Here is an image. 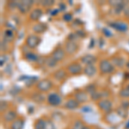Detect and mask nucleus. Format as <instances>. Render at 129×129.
Listing matches in <instances>:
<instances>
[{
    "mask_svg": "<svg viewBox=\"0 0 129 129\" xmlns=\"http://www.w3.org/2000/svg\"><path fill=\"white\" fill-rule=\"evenodd\" d=\"M66 71L71 75H79L82 72H84V67L81 64L78 63V62H74V63L68 64L66 67Z\"/></svg>",
    "mask_w": 129,
    "mask_h": 129,
    "instance_id": "obj_5",
    "label": "nucleus"
},
{
    "mask_svg": "<svg viewBox=\"0 0 129 129\" xmlns=\"http://www.w3.org/2000/svg\"><path fill=\"white\" fill-rule=\"evenodd\" d=\"M24 125V120L21 118H17L10 124V129H22Z\"/></svg>",
    "mask_w": 129,
    "mask_h": 129,
    "instance_id": "obj_22",
    "label": "nucleus"
},
{
    "mask_svg": "<svg viewBox=\"0 0 129 129\" xmlns=\"http://www.w3.org/2000/svg\"><path fill=\"white\" fill-rule=\"evenodd\" d=\"M85 91H86L88 94L91 95L92 93H94L95 91H96V86L94 84H90L89 85H87L86 88H85Z\"/></svg>",
    "mask_w": 129,
    "mask_h": 129,
    "instance_id": "obj_29",
    "label": "nucleus"
},
{
    "mask_svg": "<svg viewBox=\"0 0 129 129\" xmlns=\"http://www.w3.org/2000/svg\"><path fill=\"white\" fill-rule=\"evenodd\" d=\"M36 88L40 92H48V91L53 88V82L51 80L45 78V79H41L37 83Z\"/></svg>",
    "mask_w": 129,
    "mask_h": 129,
    "instance_id": "obj_2",
    "label": "nucleus"
},
{
    "mask_svg": "<svg viewBox=\"0 0 129 129\" xmlns=\"http://www.w3.org/2000/svg\"><path fill=\"white\" fill-rule=\"evenodd\" d=\"M97 106L104 113L109 114L112 111V108H113V103L109 99H102L99 102H97Z\"/></svg>",
    "mask_w": 129,
    "mask_h": 129,
    "instance_id": "obj_7",
    "label": "nucleus"
},
{
    "mask_svg": "<svg viewBox=\"0 0 129 129\" xmlns=\"http://www.w3.org/2000/svg\"><path fill=\"white\" fill-rule=\"evenodd\" d=\"M45 126H46V120L41 118V119H38L35 122L34 128L35 129H45Z\"/></svg>",
    "mask_w": 129,
    "mask_h": 129,
    "instance_id": "obj_26",
    "label": "nucleus"
},
{
    "mask_svg": "<svg viewBox=\"0 0 129 129\" xmlns=\"http://www.w3.org/2000/svg\"><path fill=\"white\" fill-rule=\"evenodd\" d=\"M45 64L46 66H47V67L49 68H54L56 66H57L58 62L56 61V60L53 59L52 56H50V57L47 58V59H45Z\"/></svg>",
    "mask_w": 129,
    "mask_h": 129,
    "instance_id": "obj_24",
    "label": "nucleus"
},
{
    "mask_svg": "<svg viewBox=\"0 0 129 129\" xmlns=\"http://www.w3.org/2000/svg\"><path fill=\"white\" fill-rule=\"evenodd\" d=\"M72 15L71 13H64L63 16H62V19H63L64 22H70L72 21Z\"/></svg>",
    "mask_w": 129,
    "mask_h": 129,
    "instance_id": "obj_33",
    "label": "nucleus"
},
{
    "mask_svg": "<svg viewBox=\"0 0 129 129\" xmlns=\"http://www.w3.org/2000/svg\"><path fill=\"white\" fill-rule=\"evenodd\" d=\"M45 129H55V126L51 120H46Z\"/></svg>",
    "mask_w": 129,
    "mask_h": 129,
    "instance_id": "obj_34",
    "label": "nucleus"
},
{
    "mask_svg": "<svg viewBox=\"0 0 129 129\" xmlns=\"http://www.w3.org/2000/svg\"><path fill=\"white\" fill-rule=\"evenodd\" d=\"M126 68H127V69H129V59L127 60V62L126 63Z\"/></svg>",
    "mask_w": 129,
    "mask_h": 129,
    "instance_id": "obj_41",
    "label": "nucleus"
},
{
    "mask_svg": "<svg viewBox=\"0 0 129 129\" xmlns=\"http://www.w3.org/2000/svg\"><path fill=\"white\" fill-rule=\"evenodd\" d=\"M120 107L123 108L125 109H129V100L127 99H123L120 102Z\"/></svg>",
    "mask_w": 129,
    "mask_h": 129,
    "instance_id": "obj_36",
    "label": "nucleus"
},
{
    "mask_svg": "<svg viewBox=\"0 0 129 129\" xmlns=\"http://www.w3.org/2000/svg\"><path fill=\"white\" fill-rule=\"evenodd\" d=\"M3 119L7 123H12L14 120L17 119V114L15 110L9 109L6 112H5L3 114Z\"/></svg>",
    "mask_w": 129,
    "mask_h": 129,
    "instance_id": "obj_9",
    "label": "nucleus"
},
{
    "mask_svg": "<svg viewBox=\"0 0 129 129\" xmlns=\"http://www.w3.org/2000/svg\"><path fill=\"white\" fill-rule=\"evenodd\" d=\"M76 35H77V36H78V37H82V38H84V37L86 36V34H85L84 31H83V30H81V29L77 31Z\"/></svg>",
    "mask_w": 129,
    "mask_h": 129,
    "instance_id": "obj_38",
    "label": "nucleus"
},
{
    "mask_svg": "<svg viewBox=\"0 0 129 129\" xmlns=\"http://www.w3.org/2000/svg\"><path fill=\"white\" fill-rule=\"evenodd\" d=\"M97 61L96 56L93 54H85L80 59V62L84 66H91L95 64V62Z\"/></svg>",
    "mask_w": 129,
    "mask_h": 129,
    "instance_id": "obj_13",
    "label": "nucleus"
},
{
    "mask_svg": "<svg viewBox=\"0 0 129 129\" xmlns=\"http://www.w3.org/2000/svg\"><path fill=\"white\" fill-rule=\"evenodd\" d=\"M66 71L64 70V69H59V70H57L53 74V78H55L57 81H62L64 80V78H66Z\"/></svg>",
    "mask_w": 129,
    "mask_h": 129,
    "instance_id": "obj_20",
    "label": "nucleus"
},
{
    "mask_svg": "<svg viewBox=\"0 0 129 129\" xmlns=\"http://www.w3.org/2000/svg\"><path fill=\"white\" fill-rule=\"evenodd\" d=\"M111 63L114 64V66H117L119 68L123 67L124 66H126V62L125 61V59L120 56H114L111 59Z\"/></svg>",
    "mask_w": 129,
    "mask_h": 129,
    "instance_id": "obj_17",
    "label": "nucleus"
},
{
    "mask_svg": "<svg viewBox=\"0 0 129 129\" xmlns=\"http://www.w3.org/2000/svg\"><path fill=\"white\" fill-rule=\"evenodd\" d=\"M54 3L55 2L52 1V0H46V1H41L40 5H42L43 7H45V8H50L54 5Z\"/></svg>",
    "mask_w": 129,
    "mask_h": 129,
    "instance_id": "obj_31",
    "label": "nucleus"
},
{
    "mask_svg": "<svg viewBox=\"0 0 129 129\" xmlns=\"http://www.w3.org/2000/svg\"><path fill=\"white\" fill-rule=\"evenodd\" d=\"M85 126V125L82 120H77L74 121L73 125H72V129H83Z\"/></svg>",
    "mask_w": 129,
    "mask_h": 129,
    "instance_id": "obj_28",
    "label": "nucleus"
},
{
    "mask_svg": "<svg viewBox=\"0 0 129 129\" xmlns=\"http://www.w3.org/2000/svg\"><path fill=\"white\" fill-rule=\"evenodd\" d=\"M116 112H117L118 115L120 116V117L121 118H126V115L128 114V112H127V109H125L123 108H119L117 110H116Z\"/></svg>",
    "mask_w": 129,
    "mask_h": 129,
    "instance_id": "obj_30",
    "label": "nucleus"
},
{
    "mask_svg": "<svg viewBox=\"0 0 129 129\" xmlns=\"http://www.w3.org/2000/svg\"><path fill=\"white\" fill-rule=\"evenodd\" d=\"M30 97L33 101L35 102V103H42L46 99L45 95H43L41 92H35V93H34V94L31 95Z\"/></svg>",
    "mask_w": 129,
    "mask_h": 129,
    "instance_id": "obj_21",
    "label": "nucleus"
},
{
    "mask_svg": "<svg viewBox=\"0 0 129 129\" xmlns=\"http://www.w3.org/2000/svg\"><path fill=\"white\" fill-rule=\"evenodd\" d=\"M9 107V104H8V103L7 102H5V101H2L1 102V105H0V110H1V112L2 113H5V112L7 111V108Z\"/></svg>",
    "mask_w": 129,
    "mask_h": 129,
    "instance_id": "obj_35",
    "label": "nucleus"
},
{
    "mask_svg": "<svg viewBox=\"0 0 129 129\" xmlns=\"http://www.w3.org/2000/svg\"><path fill=\"white\" fill-rule=\"evenodd\" d=\"M34 5V1H29V0H26V1H20L18 2V7L17 10H19L22 14H26L30 10V8Z\"/></svg>",
    "mask_w": 129,
    "mask_h": 129,
    "instance_id": "obj_8",
    "label": "nucleus"
},
{
    "mask_svg": "<svg viewBox=\"0 0 129 129\" xmlns=\"http://www.w3.org/2000/svg\"><path fill=\"white\" fill-rule=\"evenodd\" d=\"M119 95L121 99H128L129 98V85L120 89V92H119Z\"/></svg>",
    "mask_w": 129,
    "mask_h": 129,
    "instance_id": "obj_25",
    "label": "nucleus"
},
{
    "mask_svg": "<svg viewBox=\"0 0 129 129\" xmlns=\"http://www.w3.org/2000/svg\"><path fill=\"white\" fill-rule=\"evenodd\" d=\"M78 106H79V103L77 101L75 98H70L68 99L66 103H64V108L66 109L69 110H74L76 109H78Z\"/></svg>",
    "mask_w": 129,
    "mask_h": 129,
    "instance_id": "obj_15",
    "label": "nucleus"
},
{
    "mask_svg": "<svg viewBox=\"0 0 129 129\" xmlns=\"http://www.w3.org/2000/svg\"><path fill=\"white\" fill-rule=\"evenodd\" d=\"M64 51L66 54L73 55L78 52V44L75 41H69L68 40L64 44Z\"/></svg>",
    "mask_w": 129,
    "mask_h": 129,
    "instance_id": "obj_6",
    "label": "nucleus"
},
{
    "mask_svg": "<svg viewBox=\"0 0 129 129\" xmlns=\"http://www.w3.org/2000/svg\"><path fill=\"white\" fill-rule=\"evenodd\" d=\"M43 16V10L41 8H35L32 10L29 13V19L32 21H38L41 19V17Z\"/></svg>",
    "mask_w": 129,
    "mask_h": 129,
    "instance_id": "obj_14",
    "label": "nucleus"
},
{
    "mask_svg": "<svg viewBox=\"0 0 129 129\" xmlns=\"http://www.w3.org/2000/svg\"><path fill=\"white\" fill-rule=\"evenodd\" d=\"M74 98L78 102V103H84L89 100L88 93L85 90H78L75 92Z\"/></svg>",
    "mask_w": 129,
    "mask_h": 129,
    "instance_id": "obj_12",
    "label": "nucleus"
},
{
    "mask_svg": "<svg viewBox=\"0 0 129 129\" xmlns=\"http://www.w3.org/2000/svg\"><path fill=\"white\" fill-rule=\"evenodd\" d=\"M24 59L28 62H37L39 60V55H37L36 53H33V52H27L26 53H24Z\"/></svg>",
    "mask_w": 129,
    "mask_h": 129,
    "instance_id": "obj_19",
    "label": "nucleus"
},
{
    "mask_svg": "<svg viewBox=\"0 0 129 129\" xmlns=\"http://www.w3.org/2000/svg\"><path fill=\"white\" fill-rule=\"evenodd\" d=\"M47 101L49 105L53 106V107H57L62 103V97L58 93L51 92L47 96Z\"/></svg>",
    "mask_w": 129,
    "mask_h": 129,
    "instance_id": "obj_3",
    "label": "nucleus"
},
{
    "mask_svg": "<svg viewBox=\"0 0 129 129\" xmlns=\"http://www.w3.org/2000/svg\"><path fill=\"white\" fill-rule=\"evenodd\" d=\"M109 25L110 27H112L119 32H126L128 30V25L126 22H122V21H116V22H111Z\"/></svg>",
    "mask_w": 129,
    "mask_h": 129,
    "instance_id": "obj_10",
    "label": "nucleus"
},
{
    "mask_svg": "<svg viewBox=\"0 0 129 129\" xmlns=\"http://www.w3.org/2000/svg\"><path fill=\"white\" fill-rule=\"evenodd\" d=\"M41 42V38L36 35H29L25 40L26 46L30 49H35Z\"/></svg>",
    "mask_w": 129,
    "mask_h": 129,
    "instance_id": "obj_4",
    "label": "nucleus"
},
{
    "mask_svg": "<svg viewBox=\"0 0 129 129\" xmlns=\"http://www.w3.org/2000/svg\"><path fill=\"white\" fill-rule=\"evenodd\" d=\"M47 25L45 23H42V22H38V23L35 24L34 26H33L32 29L33 31L35 33V34L37 35H40V34H42V33H44L46 30H47Z\"/></svg>",
    "mask_w": 129,
    "mask_h": 129,
    "instance_id": "obj_18",
    "label": "nucleus"
},
{
    "mask_svg": "<svg viewBox=\"0 0 129 129\" xmlns=\"http://www.w3.org/2000/svg\"><path fill=\"white\" fill-rule=\"evenodd\" d=\"M66 54V51H64V49L61 48V47H58V48L53 50L51 56L57 62H59V61H62V60L64 59Z\"/></svg>",
    "mask_w": 129,
    "mask_h": 129,
    "instance_id": "obj_11",
    "label": "nucleus"
},
{
    "mask_svg": "<svg viewBox=\"0 0 129 129\" xmlns=\"http://www.w3.org/2000/svg\"><path fill=\"white\" fill-rule=\"evenodd\" d=\"M99 70L102 74H111L114 72V66L109 59H102L99 63Z\"/></svg>",
    "mask_w": 129,
    "mask_h": 129,
    "instance_id": "obj_1",
    "label": "nucleus"
},
{
    "mask_svg": "<svg viewBox=\"0 0 129 129\" xmlns=\"http://www.w3.org/2000/svg\"><path fill=\"white\" fill-rule=\"evenodd\" d=\"M83 129H91V128H90V127H89V126H84V128H83Z\"/></svg>",
    "mask_w": 129,
    "mask_h": 129,
    "instance_id": "obj_42",
    "label": "nucleus"
},
{
    "mask_svg": "<svg viewBox=\"0 0 129 129\" xmlns=\"http://www.w3.org/2000/svg\"><path fill=\"white\" fill-rule=\"evenodd\" d=\"M123 13H124V16H125V17L127 18V19H129V5H126V7L125 8Z\"/></svg>",
    "mask_w": 129,
    "mask_h": 129,
    "instance_id": "obj_39",
    "label": "nucleus"
},
{
    "mask_svg": "<svg viewBox=\"0 0 129 129\" xmlns=\"http://www.w3.org/2000/svg\"><path fill=\"white\" fill-rule=\"evenodd\" d=\"M90 95V99L92 100V101H95V102H99L100 100L103 99V97H102V94H101V91H95L94 93H92Z\"/></svg>",
    "mask_w": 129,
    "mask_h": 129,
    "instance_id": "obj_27",
    "label": "nucleus"
},
{
    "mask_svg": "<svg viewBox=\"0 0 129 129\" xmlns=\"http://www.w3.org/2000/svg\"><path fill=\"white\" fill-rule=\"evenodd\" d=\"M97 69L95 66V64H91V66H85L84 67V74L86 75L88 78H92L96 74Z\"/></svg>",
    "mask_w": 129,
    "mask_h": 129,
    "instance_id": "obj_16",
    "label": "nucleus"
},
{
    "mask_svg": "<svg viewBox=\"0 0 129 129\" xmlns=\"http://www.w3.org/2000/svg\"><path fill=\"white\" fill-rule=\"evenodd\" d=\"M7 6L10 10H15V9H17L18 7V2L16 1H10V2H8L7 4Z\"/></svg>",
    "mask_w": 129,
    "mask_h": 129,
    "instance_id": "obj_32",
    "label": "nucleus"
},
{
    "mask_svg": "<svg viewBox=\"0 0 129 129\" xmlns=\"http://www.w3.org/2000/svg\"><path fill=\"white\" fill-rule=\"evenodd\" d=\"M125 129H129V120L126 122V126H125Z\"/></svg>",
    "mask_w": 129,
    "mask_h": 129,
    "instance_id": "obj_40",
    "label": "nucleus"
},
{
    "mask_svg": "<svg viewBox=\"0 0 129 129\" xmlns=\"http://www.w3.org/2000/svg\"><path fill=\"white\" fill-rule=\"evenodd\" d=\"M122 3V1H109V5H110L112 6L113 8H114V7H116L117 5H120V4Z\"/></svg>",
    "mask_w": 129,
    "mask_h": 129,
    "instance_id": "obj_37",
    "label": "nucleus"
},
{
    "mask_svg": "<svg viewBox=\"0 0 129 129\" xmlns=\"http://www.w3.org/2000/svg\"><path fill=\"white\" fill-rule=\"evenodd\" d=\"M14 39V34L13 32H12L10 29H7L5 31V33H4V41H6V42H10V41H12Z\"/></svg>",
    "mask_w": 129,
    "mask_h": 129,
    "instance_id": "obj_23",
    "label": "nucleus"
}]
</instances>
